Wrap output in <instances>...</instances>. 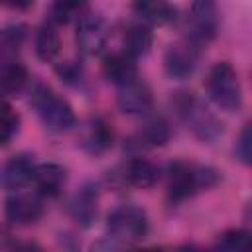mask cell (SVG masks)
<instances>
[{
    "mask_svg": "<svg viewBox=\"0 0 252 252\" xmlns=\"http://www.w3.org/2000/svg\"><path fill=\"white\" fill-rule=\"evenodd\" d=\"M67 211L79 226L89 228L96 220V215H98V185L96 183H85L71 197Z\"/></svg>",
    "mask_w": 252,
    "mask_h": 252,
    "instance_id": "cell-14",
    "label": "cell"
},
{
    "mask_svg": "<svg viewBox=\"0 0 252 252\" xmlns=\"http://www.w3.org/2000/svg\"><path fill=\"white\" fill-rule=\"evenodd\" d=\"M30 104L41 124L51 132H67L77 126V114L69 100L41 81L33 83L30 93Z\"/></svg>",
    "mask_w": 252,
    "mask_h": 252,
    "instance_id": "cell-3",
    "label": "cell"
},
{
    "mask_svg": "<svg viewBox=\"0 0 252 252\" xmlns=\"http://www.w3.org/2000/svg\"><path fill=\"white\" fill-rule=\"evenodd\" d=\"M201 47L189 43L187 39L175 41L171 43L165 53H163V71L167 77L183 81L187 77H191L199 65V57H201Z\"/></svg>",
    "mask_w": 252,
    "mask_h": 252,
    "instance_id": "cell-8",
    "label": "cell"
},
{
    "mask_svg": "<svg viewBox=\"0 0 252 252\" xmlns=\"http://www.w3.org/2000/svg\"><path fill=\"white\" fill-rule=\"evenodd\" d=\"M75 41L83 55H98L106 47L108 41V24L100 12L85 10L77 20Z\"/></svg>",
    "mask_w": 252,
    "mask_h": 252,
    "instance_id": "cell-7",
    "label": "cell"
},
{
    "mask_svg": "<svg viewBox=\"0 0 252 252\" xmlns=\"http://www.w3.org/2000/svg\"><path fill=\"white\" fill-rule=\"evenodd\" d=\"M159 175H161V169L158 167V163L142 156H132L130 159H126V163L120 169L122 183L138 187V189L154 187L159 181Z\"/></svg>",
    "mask_w": 252,
    "mask_h": 252,
    "instance_id": "cell-15",
    "label": "cell"
},
{
    "mask_svg": "<svg viewBox=\"0 0 252 252\" xmlns=\"http://www.w3.org/2000/svg\"><path fill=\"white\" fill-rule=\"evenodd\" d=\"M30 83V71L22 61L4 57L0 61V98L18 96Z\"/></svg>",
    "mask_w": 252,
    "mask_h": 252,
    "instance_id": "cell-17",
    "label": "cell"
},
{
    "mask_svg": "<svg viewBox=\"0 0 252 252\" xmlns=\"http://www.w3.org/2000/svg\"><path fill=\"white\" fill-rule=\"evenodd\" d=\"M128 252H163V248H159V246H148V248H132Z\"/></svg>",
    "mask_w": 252,
    "mask_h": 252,
    "instance_id": "cell-31",
    "label": "cell"
},
{
    "mask_svg": "<svg viewBox=\"0 0 252 252\" xmlns=\"http://www.w3.org/2000/svg\"><path fill=\"white\" fill-rule=\"evenodd\" d=\"M152 43H154V32L150 26H146L140 20L130 22L122 32V51L134 59L146 55L152 49Z\"/></svg>",
    "mask_w": 252,
    "mask_h": 252,
    "instance_id": "cell-20",
    "label": "cell"
},
{
    "mask_svg": "<svg viewBox=\"0 0 252 252\" xmlns=\"http://www.w3.org/2000/svg\"><path fill=\"white\" fill-rule=\"evenodd\" d=\"M167 197L171 203H181L201 191L215 187L220 181V171L207 163L175 159L167 163Z\"/></svg>",
    "mask_w": 252,
    "mask_h": 252,
    "instance_id": "cell-1",
    "label": "cell"
},
{
    "mask_svg": "<svg viewBox=\"0 0 252 252\" xmlns=\"http://www.w3.org/2000/svg\"><path fill=\"white\" fill-rule=\"evenodd\" d=\"M102 77L116 87H122L134 79H138V63L134 57H130L124 51H110L102 57L100 63Z\"/></svg>",
    "mask_w": 252,
    "mask_h": 252,
    "instance_id": "cell-16",
    "label": "cell"
},
{
    "mask_svg": "<svg viewBox=\"0 0 252 252\" xmlns=\"http://www.w3.org/2000/svg\"><path fill=\"white\" fill-rule=\"evenodd\" d=\"M171 106L175 108L177 116L183 120V124L191 130V134L197 140L211 144L222 136V132H224L222 122L193 93H189V91L175 93L171 96Z\"/></svg>",
    "mask_w": 252,
    "mask_h": 252,
    "instance_id": "cell-2",
    "label": "cell"
},
{
    "mask_svg": "<svg viewBox=\"0 0 252 252\" xmlns=\"http://www.w3.org/2000/svg\"><path fill=\"white\" fill-rule=\"evenodd\" d=\"M35 161L30 154H16L0 165V187L6 191H18L33 181Z\"/></svg>",
    "mask_w": 252,
    "mask_h": 252,
    "instance_id": "cell-12",
    "label": "cell"
},
{
    "mask_svg": "<svg viewBox=\"0 0 252 252\" xmlns=\"http://www.w3.org/2000/svg\"><path fill=\"white\" fill-rule=\"evenodd\" d=\"M85 10H89V6L85 2H55L49 6L47 22H51L53 26L69 24L73 20H79Z\"/></svg>",
    "mask_w": 252,
    "mask_h": 252,
    "instance_id": "cell-24",
    "label": "cell"
},
{
    "mask_svg": "<svg viewBox=\"0 0 252 252\" xmlns=\"http://www.w3.org/2000/svg\"><path fill=\"white\" fill-rule=\"evenodd\" d=\"M28 39V26L22 22L6 24L0 28V53L4 57L16 55V51L26 43Z\"/></svg>",
    "mask_w": 252,
    "mask_h": 252,
    "instance_id": "cell-22",
    "label": "cell"
},
{
    "mask_svg": "<svg viewBox=\"0 0 252 252\" xmlns=\"http://www.w3.org/2000/svg\"><path fill=\"white\" fill-rule=\"evenodd\" d=\"M234 154L238 156V159L248 165L252 161V136H250V124H244V128L240 130V136L236 140L234 146Z\"/></svg>",
    "mask_w": 252,
    "mask_h": 252,
    "instance_id": "cell-27",
    "label": "cell"
},
{
    "mask_svg": "<svg viewBox=\"0 0 252 252\" xmlns=\"http://www.w3.org/2000/svg\"><path fill=\"white\" fill-rule=\"evenodd\" d=\"M55 73L59 75L61 81H65L67 85H77L81 83L83 75H85V69L81 65V61L77 59H69V61H61L55 65Z\"/></svg>",
    "mask_w": 252,
    "mask_h": 252,
    "instance_id": "cell-26",
    "label": "cell"
},
{
    "mask_svg": "<svg viewBox=\"0 0 252 252\" xmlns=\"http://www.w3.org/2000/svg\"><path fill=\"white\" fill-rule=\"evenodd\" d=\"M8 250L10 252H43L35 242L20 240V238H8Z\"/></svg>",
    "mask_w": 252,
    "mask_h": 252,
    "instance_id": "cell-29",
    "label": "cell"
},
{
    "mask_svg": "<svg viewBox=\"0 0 252 252\" xmlns=\"http://www.w3.org/2000/svg\"><path fill=\"white\" fill-rule=\"evenodd\" d=\"M114 144V128L104 116H91L81 136V148L91 156L106 154Z\"/></svg>",
    "mask_w": 252,
    "mask_h": 252,
    "instance_id": "cell-13",
    "label": "cell"
},
{
    "mask_svg": "<svg viewBox=\"0 0 252 252\" xmlns=\"http://www.w3.org/2000/svg\"><path fill=\"white\" fill-rule=\"evenodd\" d=\"M33 45H35V55H37L41 61L51 63V61L59 55V51H61V37H59L57 28H55L51 22L45 20V22L37 28V32H35V41H33Z\"/></svg>",
    "mask_w": 252,
    "mask_h": 252,
    "instance_id": "cell-21",
    "label": "cell"
},
{
    "mask_svg": "<svg viewBox=\"0 0 252 252\" xmlns=\"http://www.w3.org/2000/svg\"><path fill=\"white\" fill-rule=\"evenodd\" d=\"M177 252H207V250L201 248V246H197V244H185V246H181Z\"/></svg>",
    "mask_w": 252,
    "mask_h": 252,
    "instance_id": "cell-30",
    "label": "cell"
},
{
    "mask_svg": "<svg viewBox=\"0 0 252 252\" xmlns=\"http://www.w3.org/2000/svg\"><path fill=\"white\" fill-rule=\"evenodd\" d=\"M217 252H250V232L246 228H228L217 236Z\"/></svg>",
    "mask_w": 252,
    "mask_h": 252,
    "instance_id": "cell-23",
    "label": "cell"
},
{
    "mask_svg": "<svg viewBox=\"0 0 252 252\" xmlns=\"http://www.w3.org/2000/svg\"><path fill=\"white\" fill-rule=\"evenodd\" d=\"M205 91L209 98L224 112H238L242 108L240 79L228 61H219L209 69L205 77Z\"/></svg>",
    "mask_w": 252,
    "mask_h": 252,
    "instance_id": "cell-4",
    "label": "cell"
},
{
    "mask_svg": "<svg viewBox=\"0 0 252 252\" xmlns=\"http://www.w3.org/2000/svg\"><path fill=\"white\" fill-rule=\"evenodd\" d=\"M41 215H43V203L39 195L16 193L8 197L4 203V217L12 224H20V226L33 224L41 219Z\"/></svg>",
    "mask_w": 252,
    "mask_h": 252,
    "instance_id": "cell-11",
    "label": "cell"
},
{
    "mask_svg": "<svg viewBox=\"0 0 252 252\" xmlns=\"http://www.w3.org/2000/svg\"><path fill=\"white\" fill-rule=\"evenodd\" d=\"M89 252H128V250L122 246V242L114 238H100L91 246Z\"/></svg>",
    "mask_w": 252,
    "mask_h": 252,
    "instance_id": "cell-28",
    "label": "cell"
},
{
    "mask_svg": "<svg viewBox=\"0 0 252 252\" xmlns=\"http://www.w3.org/2000/svg\"><path fill=\"white\" fill-rule=\"evenodd\" d=\"M67 181V169L61 163L45 161L37 163L33 171V185L37 187V193L43 197H57Z\"/></svg>",
    "mask_w": 252,
    "mask_h": 252,
    "instance_id": "cell-18",
    "label": "cell"
},
{
    "mask_svg": "<svg viewBox=\"0 0 252 252\" xmlns=\"http://www.w3.org/2000/svg\"><path fill=\"white\" fill-rule=\"evenodd\" d=\"M20 130V114L14 110V106L0 98V146H6L12 142V138Z\"/></svg>",
    "mask_w": 252,
    "mask_h": 252,
    "instance_id": "cell-25",
    "label": "cell"
},
{
    "mask_svg": "<svg viewBox=\"0 0 252 252\" xmlns=\"http://www.w3.org/2000/svg\"><path fill=\"white\" fill-rule=\"evenodd\" d=\"M171 134H173L171 122L165 116H152L126 140L124 148L130 152L161 148L171 140Z\"/></svg>",
    "mask_w": 252,
    "mask_h": 252,
    "instance_id": "cell-9",
    "label": "cell"
},
{
    "mask_svg": "<svg viewBox=\"0 0 252 252\" xmlns=\"http://www.w3.org/2000/svg\"><path fill=\"white\" fill-rule=\"evenodd\" d=\"M106 228L110 232V238L118 242H138L148 236L150 219L142 207L124 203L110 211L106 219Z\"/></svg>",
    "mask_w": 252,
    "mask_h": 252,
    "instance_id": "cell-5",
    "label": "cell"
},
{
    "mask_svg": "<svg viewBox=\"0 0 252 252\" xmlns=\"http://www.w3.org/2000/svg\"><path fill=\"white\" fill-rule=\"evenodd\" d=\"M132 10L140 18V22H144L146 26H167L177 20V8L173 4L161 2V0L134 2Z\"/></svg>",
    "mask_w": 252,
    "mask_h": 252,
    "instance_id": "cell-19",
    "label": "cell"
},
{
    "mask_svg": "<svg viewBox=\"0 0 252 252\" xmlns=\"http://www.w3.org/2000/svg\"><path fill=\"white\" fill-rule=\"evenodd\" d=\"M116 104L124 114H146L154 106V93L148 83H144L140 77L118 87L116 93Z\"/></svg>",
    "mask_w": 252,
    "mask_h": 252,
    "instance_id": "cell-10",
    "label": "cell"
},
{
    "mask_svg": "<svg viewBox=\"0 0 252 252\" xmlns=\"http://www.w3.org/2000/svg\"><path fill=\"white\" fill-rule=\"evenodd\" d=\"M183 39L197 47H205L209 41L215 39L219 32V10L217 4L211 0H199L189 6V12L185 16L183 24Z\"/></svg>",
    "mask_w": 252,
    "mask_h": 252,
    "instance_id": "cell-6",
    "label": "cell"
}]
</instances>
